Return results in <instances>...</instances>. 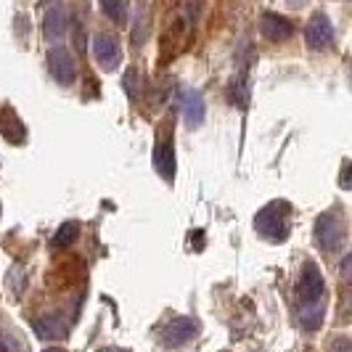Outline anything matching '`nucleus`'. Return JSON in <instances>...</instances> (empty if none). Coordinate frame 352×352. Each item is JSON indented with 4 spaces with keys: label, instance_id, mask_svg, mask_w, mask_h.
I'll return each mask as SVG.
<instances>
[{
    "label": "nucleus",
    "instance_id": "1",
    "mask_svg": "<svg viewBox=\"0 0 352 352\" xmlns=\"http://www.w3.org/2000/svg\"><path fill=\"white\" fill-rule=\"evenodd\" d=\"M326 281L316 263L302 265L297 281V320L305 331H316L326 316Z\"/></svg>",
    "mask_w": 352,
    "mask_h": 352
},
{
    "label": "nucleus",
    "instance_id": "2",
    "mask_svg": "<svg viewBox=\"0 0 352 352\" xmlns=\"http://www.w3.org/2000/svg\"><path fill=\"white\" fill-rule=\"evenodd\" d=\"M292 214H294L292 204L283 201V199H276L254 214V230L263 236L265 241L281 244L292 233Z\"/></svg>",
    "mask_w": 352,
    "mask_h": 352
},
{
    "label": "nucleus",
    "instance_id": "3",
    "mask_svg": "<svg viewBox=\"0 0 352 352\" xmlns=\"http://www.w3.org/2000/svg\"><path fill=\"white\" fill-rule=\"evenodd\" d=\"M316 241L323 252H336L347 239V220L342 210H326L316 220Z\"/></svg>",
    "mask_w": 352,
    "mask_h": 352
},
{
    "label": "nucleus",
    "instance_id": "4",
    "mask_svg": "<svg viewBox=\"0 0 352 352\" xmlns=\"http://www.w3.org/2000/svg\"><path fill=\"white\" fill-rule=\"evenodd\" d=\"M305 43L310 51H329L334 45V24L331 19L326 16L323 11H316L313 16L307 19V27H305Z\"/></svg>",
    "mask_w": 352,
    "mask_h": 352
},
{
    "label": "nucleus",
    "instance_id": "5",
    "mask_svg": "<svg viewBox=\"0 0 352 352\" xmlns=\"http://www.w3.org/2000/svg\"><path fill=\"white\" fill-rule=\"evenodd\" d=\"M48 72H51V77L61 85V88H69L74 85V80H77V64H74V56L69 53V48H64V45H53L51 51H48Z\"/></svg>",
    "mask_w": 352,
    "mask_h": 352
},
{
    "label": "nucleus",
    "instance_id": "6",
    "mask_svg": "<svg viewBox=\"0 0 352 352\" xmlns=\"http://www.w3.org/2000/svg\"><path fill=\"white\" fill-rule=\"evenodd\" d=\"M90 51H93V58L96 64L104 72H114L122 61V48H120V40L109 32H98L93 35V43H90Z\"/></svg>",
    "mask_w": 352,
    "mask_h": 352
},
{
    "label": "nucleus",
    "instance_id": "7",
    "mask_svg": "<svg viewBox=\"0 0 352 352\" xmlns=\"http://www.w3.org/2000/svg\"><path fill=\"white\" fill-rule=\"evenodd\" d=\"M180 111H183V122L188 130H196L204 124L207 117V104H204V96L196 88H183L180 90Z\"/></svg>",
    "mask_w": 352,
    "mask_h": 352
},
{
    "label": "nucleus",
    "instance_id": "8",
    "mask_svg": "<svg viewBox=\"0 0 352 352\" xmlns=\"http://www.w3.org/2000/svg\"><path fill=\"white\" fill-rule=\"evenodd\" d=\"M196 334H199V326H196L194 318L177 316L164 326V331H162V344H164V347H183V344H188L191 339H196Z\"/></svg>",
    "mask_w": 352,
    "mask_h": 352
},
{
    "label": "nucleus",
    "instance_id": "9",
    "mask_svg": "<svg viewBox=\"0 0 352 352\" xmlns=\"http://www.w3.org/2000/svg\"><path fill=\"white\" fill-rule=\"evenodd\" d=\"M260 32L270 43H283V40H289L294 35V24L286 16H281V14H276V11H265L260 16Z\"/></svg>",
    "mask_w": 352,
    "mask_h": 352
},
{
    "label": "nucleus",
    "instance_id": "10",
    "mask_svg": "<svg viewBox=\"0 0 352 352\" xmlns=\"http://www.w3.org/2000/svg\"><path fill=\"white\" fill-rule=\"evenodd\" d=\"M175 146L173 141H162L157 143V148H154V170H157V175L162 180H167V183H173L175 180Z\"/></svg>",
    "mask_w": 352,
    "mask_h": 352
},
{
    "label": "nucleus",
    "instance_id": "11",
    "mask_svg": "<svg viewBox=\"0 0 352 352\" xmlns=\"http://www.w3.org/2000/svg\"><path fill=\"white\" fill-rule=\"evenodd\" d=\"M0 135L11 143H21L24 141V124L19 120V114L11 109V106H0Z\"/></svg>",
    "mask_w": 352,
    "mask_h": 352
},
{
    "label": "nucleus",
    "instance_id": "12",
    "mask_svg": "<svg viewBox=\"0 0 352 352\" xmlns=\"http://www.w3.org/2000/svg\"><path fill=\"white\" fill-rule=\"evenodd\" d=\"M43 35L48 40H58L67 35V8L64 6H53L43 16Z\"/></svg>",
    "mask_w": 352,
    "mask_h": 352
},
{
    "label": "nucleus",
    "instance_id": "13",
    "mask_svg": "<svg viewBox=\"0 0 352 352\" xmlns=\"http://www.w3.org/2000/svg\"><path fill=\"white\" fill-rule=\"evenodd\" d=\"M98 8L106 19L124 27L130 21V0H98Z\"/></svg>",
    "mask_w": 352,
    "mask_h": 352
},
{
    "label": "nucleus",
    "instance_id": "14",
    "mask_svg": "<svg viewBox=\"0 0 352 352\" xmlns=\"http://www.w3.org/2000/svg\"><path fill=\"white\" fill-rule=\"evenodd\" d=\"M77 236H80V223H74V220H67L64 226H58V230L53 233L51 247H56V249L72 247V244L77 241Z\"/></svg>",
    "mask_w": 352,
    "mask_h": 352
},
{
    "label": "nucleus",
    "instance_id": "15",
    "mask_svg": "<svg viewBox=\"0 0 352 352\" xmlns=\"http://www.w3.org/2000/svg\"><path fill=\"white\" fill-rule=\"evenodd\" d=\"M64 323H61V318L56 316H43L40 320H35V334L40 339H53V336H61L64 334Z\"/></svg>",
    "mask_w": 352,
    "mask_h": 352
},
{
    "label": "nucleus",
    "instance_id": "16",
    "mask_svg": "<svg viewBox=\"0 0 352 352\" xmlns=\"http://www.w3.org/2000/svg\"><path fill=\"white\" fill-rule=\"evenodd\" d=\"M141 72L135 69V67H127L124 69V77H122V88L127 93V98L130 101H138L141 98Z\"/></svg>",
    "mask_w": 352,
    "mask_h": 352
},
{
    "label": "nucleus",
    "instance_id": "17",
    "mask_svg": "<svg viewBox=\"0 0 352 352\" xmlns=\"http://www.w3.org/2000/svg\"><path fill=\"white\" fill-rule=\"evenodd\" d=\"M0 352H27V344L16 334L0 329Z\"/></svg>",
    "mask_w": 352,
    "mask_h": 352
},
{
    "label": "nucleus",
    "instance_id": "18",
    "mask_svg": "<svg viewBox=\"0 0 352 352\" xmlns=\"http://www.w3.org/2000/svg\"><path fill=\"white\" fill-rule=\"evenodd\" d=\"M339 186H342L344 191H350V188H352V159L342 164V173H339Z\"/></svg>",
    "mask_w": 352,
    "mask_h": 352
},
{
    "label": "nucleus",
    "instance_id": "19",
    "mask_svg": "<svg viewBox=\"0 0 352 352\" xmlns=\"http://www.w3.org/2000/svg\"><path fill=\"white\" fill-rule=\"evenodd\" d=\"M331 352H352V339L347 336H336L331 342Z\"/></svg>",
    "mask_w": 352,
    "mask_h": 352
},
{
    "label": "nucleus",
    "instance_id": "20",
    "mask_svg": "<svg viewBox=\"0 0 352 352\" xmlns=\"http://www.w3.org/2000/svg\"><path fill=\"white\" fill-rule=\"evenodd\" d=\"M342 276H352V254H347L342 263Z\"/></svg>",
    "mask_w": 352,
    "mask_h": 352
},
{
    "label": "nucleus",
    "instance_id": "21",
    "mask_svg": "<svg viewBox=\"0 0 352 352\" xmlns=\"http://www.w3.org/2000/svg\"><path fill=\"white\" fill-rule=\"evenodd\" d=\"M101 352H130V350H122V347H106V350Z\"/></svg>",
    "mask_w": 352,
    "mask_h": 352
},
{
    "label": "nucleus",
    "instance_id": "22",
    "mask_svg": "<svg viewBox=\"0 0 352 352\" xmlns=\"http://www.w3.org/2000/svg\"><path fill=\"white\" fill-rule=\"evenodd\" d=\"M43 352H67L64 347H48V350H43Z\"/></svg>",
    "mask_w": 352,
    "mask_h": 352
}]
</instances>
